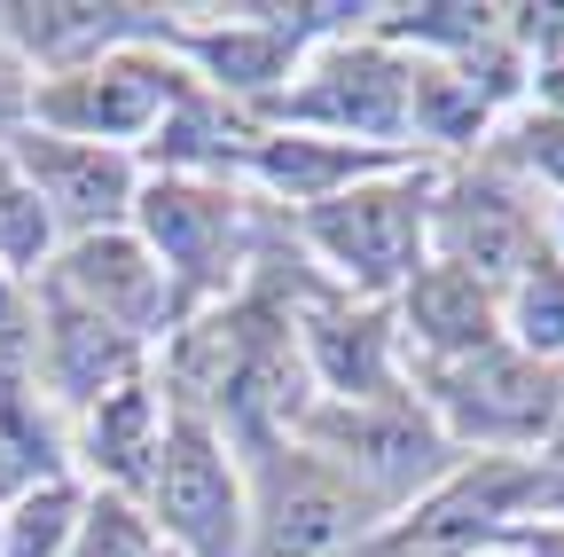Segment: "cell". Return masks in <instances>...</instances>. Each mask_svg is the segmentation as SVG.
<instances>
[{
  "label": "cell",
  "instance_id": "obj_1",
  "mask_svg": "<svg viewBox=\"0 0 564 557\" xmlns=\"http://www.w3.org/2000/svg\"><path fill=\"white\" fill-rule=\"evenodd\" d=\"M299 440L369 511H392V503H408V495H423V486L447 479V432L423 408H408V400H329V408H306Z\"/></svg>",
  "mask_w": 564,
  "mask_h": 557
},
{
  "label": "cell",
  "instance_id": "obj_2",
  "mask_svg": "<svg viewBox=\"0 0 564 557\" xmlns=\"http://www.w3.org/2000/svg\"><path fill=\"white\" fill-rule=\"evenodd\" d=\"M423 385H432V408L455 440H486V448H525L556 432L564 408V377L518 345H478L463 362H423Z\"/></svg>",
  "mask_w": 564,
  "mask_h": 557
},
{
  "label": "cell",
  "instance_id": "obj_3",
  "mask_svg": "<svg viewBox=\"0 0 564 557\" xmlns=\"http://www.w3.org/2000/svg\"><path fill=\"white\" fill-rule=\"evenodd\" d=\"M181 79L165 72L158 55H141V47H118L102 63H79V72H55L32 87L24 118L32 133H55V142H133V133H158V118L173 110Z\"/></svg>",
  "mask_w": 564,
  "mask_h": 557
},
{
  "label": "cell",
  "instance_id": "obj_4",
  "mask_svg": "<svg viewBox=\"0 0 564 557\" xmlns=\"http://www.w3.org/2000/svg\"><path fill=\"white\" fill-rule=\"evenodd\" d=\"M150 511L181 542V557H236L243 542V486L228 463V440L204 416H173L150 471Z\"/></svg>",
  "mask_w": 564,
  "mask_h": 557
},
{
  "label": "cell",
  "instance_id": "obj_5",
  "mask_svg": "<svg viewBox=\"0 0 564 557\" xmlns=\"http://www.w3.org/2000/svg\"><path fill=\"white\" fill-rule=\"evenodd\" d=\"M423 221H432V204H423L415 181H392V189H345V196H322L306 204V244L345 275V283L361 291H392L415 275V251H423Z\"/></svg>",
  "mask_w": 564,
  "mask_h": 557
},
{
  "label": "cell",
  "instance_id": "obj_6",
  "mask_svg": "<svg viewBox=\"0 0 564 557\" xmlns=\"http://www.w3.org/2000/svg\"><path fill=\"white\" fill-rule=\"evenodd\" d=\"M47 291L70 299V307H87V314H102V322L126 330L133 345L158 338V330L173 322V307H181V299H173V275L150 259V244L126 236V228L79 236V244L47 267Z\"/></svg>",
  "mask_w": 564,
  "mask_h": 557
},
{
  "label": "cell",
  "instance_id": "obj_7",
  "mask_svg": "<svg viewBox=\"0 0 564 557\" xmlns=\"http://www.w3.org/2000/svg\"><path fill=\"white\" fill-rule=\"evenodd\" d=\"M9 158H17V173L32 181V196H40V213L55 221V228H70V244L79 236H110L118 228V213H133V165H126V150H95V142H55V133H9Z\"/></svg>",
  "mask_w": 564,
  "mask_h": 557
},
{
  "label": "cell",
  "instance_id": "obj_8",
  "mask_svg": "<svg viewBox=\"0 0 564 557\" xmlns=\"http://www.w3.org/2000/svg\"><path fill=\"white\" fill-rule=\"evenodd\" d=\"M361 526H369V503L352 495L322 456L274 448L267 495H259V549L251 557H329L345 542H361Z\"/></svg>",
  "mask_w": 564,
  "mask_h": 557
},
{
  "label": "cell",
  "instance_id": "obj_9",
  "mask_svg": "<svg viewBox=\"0 0 564 557\" xmlns=\"http://www.w3.org/2000/svg\"><path fill=\"white\" fill-rule=\"evenodd\" d=\"M133 221L150 259L173 275V299H196L228 275L236 251V196L228 189H204V181H158L133 196Z\"/></svg>",
  "mask_w": 564,
  "mask_h": 557
},
{
  "label": "cell",
  "instance_id": "obj_10",
  "mask_svg": "<svg viewBox=\"0 0 564 557\" xmlns=\"http://www.w3.org/2000/svg\"><path fill=\"white\" fill-rule=\"evenodd\" d=\"M408 79H415V63H400L384 47H337L282 110L337 126V133H369V150H384L408 133Z\"/></svg>",
  "mask_w": 564,
  "mask_h": 557
},
{
  "label": "cell",
  "instance_id": "obj_11",
  "mask_svg": "<svg viewBox=\"0 0 564 557\" xmlns=\"http://www.w3.org/2000/svg\"><path fill=\"white\" fill-rule=\"evenodd\" d=\"M423 228H440V244H447L440 267L470 275L478 291L486 283H518V275L541 259V228H533V213H525L502 181H463Z\"/></svg>",
  "mask_w": 564,
  "mask_h": 557
},
{
  "label": "cell",
  "instance_id": "obj_12",
  "mask_svg": "<svg viewBox=\"0 0 564 557\" xmlns=\"http://www.w3.org/2000/svg\"><path fill=\"white\" fill-rule=\"evenodd\" d=\"M165 32L150 9H0V47H9L17 63H40V72H79V63H102L133 40Z\"/></svg>",
  "mask_w": 564,
  "mask_h": 557
},
{
  "label": "cell",
  "instance_id": "obj_13",
  "mask_svg": "<svg viewBox=\"0 0 564 557\" xmlns=\"http://www.w3.org/2000/svg\"><path fill=\"white\" fill-rule=\"evenodd\" d=\"M32 362H40V377H47L55 400L95 408L110 385L133 377V338L110 330L102 314H87V307H70V299L47 291V330L32 322Z\"/></svg>",
  "mask_w": 564,
  "mask_h": 557
},
{
  "label": "cell",
  "instance_id": "obj_14",
  "mask_svg": "<svg viewBox=\"0 0 564 557\" xmlns=\"http://www.w3.org/2000/svg\"><path fill=\"white\" fill-rule=\"evenodd\" d=\"M306 362L337 400H392V330L377 307H322L306 322Z\"/></svg>",
  "mask_w": 564,
  "mask_h": 557
},
{
  "label": "cell",
  "instance_id": "obj_15",
  "mask_svg": "<svg viewBox=\"0 0 564 557\" xmlns=\"http://www.w3.org/2000/svg\"><path fill=\"white\" fill-rule=\"evenodd\" d=\"M408 338L423 362H463L494 345V299L455 267H415L408 275Z\"/></svg>",
  "mask_w": 564,
  "mask_h": 557
},
{
  "label": "cell",
  "instance_id": "obj_16",
  "mask_svg": "<svg viewBox=\"0 0 564 557\" xmlns=\"http://www.w3.org/2000/svg\"><path fill=\"white\" fill-rule=\"evenodd\" d=\"M158 440H165V416H158V393L141 385V377H126V385H110V393L95 400L87 456H95L102 479H118V486H150Z\"/></svg>",
  "mask_w": 564,
  "mask_h": 557
},
{
  "label": "cell",
  "instance_id": "obj_17",
  "mask_svg": "<svg viewBox=\"0 0 564 557\" xmlns=\"http://www.w3.org/2000/svg\"><path fill=\"white\" fill-rule=\"evenodd\" d=\"M251 165H259L274 189H291V204H322V196H345L352 173L384 165V150H345V142H259Z\"/></svg>",
  "mask_w": 564,
  "mask_h": 557
},
{
  "label": "cell",
  "instance_id": "obj_18",
  "mask_svg": "<svg viewBox=\"0 0 564 557\" xmlns=\"http://www.w3.org/2000/svg\"><path fill=\"white\" fill-rule=\"evenodd\" d=\"M299 32L282 24H228V32H196V55L212 63V79L236 87V95H259L282 79V63H291Z\"/></svg>",
  "mask_w": 564,
  "mask_h": 557
},
{
  "label": "cell",
  "instance_id": "obj_19",
  "mask_svg": "<svg viewBox=\"0 0 564 557\" xmlns=\"http://www.w3.org/2000/svg\"><path fill=\"white\" fill-rule=\"evenodd\" d=\"M47 251H55V221L40 213L32 181L17 173L9 142H0V275H9V283H17V275H40Z\"/></svg>",
  "mask_w": 564,
  "mask_h": 557
},
{
  "label": "cell",
  "instance_id": "obj_20",
  "mask_svg": "<svg viewBox=\"0 0 564 557\" xmlns=\"http://www.w3.org/2000/svg\"><path fill=\"white\" fill-rule=\"evenodd\" d=\"M79 534V495L63 479L17 495V518H0V557H63Z\"/></svg>",
  "mask_w": 564,
  "mask_h": 557
},
{
  "label": "cell",
  "instance_id": "obj_21",
  "mask_svg": "<svg viewBox=\"0 0 564 557\" xmlns=\"http://www.w3.org/2000/svg\"><path fill=\"white\" fill-rule=\"evenodd\" d=\"M510 322H518V354L533 362H556L564 354V267L556 259H533L518 283H510Z\"/></svg>",
  "mask_w": 564,
  "mask_h": 557
},
{
  "label": "cell",
  "instance_id": "obj_22",
  "mask_svg": "<svg viewBox=\"0 0 564 557\" xmlns=\"http://www.w3.org/2000/svg\"><path fill=\"white\" fill-rule=\"evenodd\" d=\"M63 557H158V542H150V526H141L118 495H102V503L79 518V534H70Z\"/></svg>",
  "mask_w": 564,
  "mask_h": 557
},
{
  "label": "cell",
  "instance_id": "obj_23",
  "mask_svg": "<svg viewBox=\"0 0 564 557\" xmlns=\"http://www.w3.org/2000/svg\"><path fill=\"white\" fill-rule=\"evenodd\" d=\"M518 158H525L533 173H549V181L564 189V110H556V118H533V126H525V150H518Z\"/></svg>",
  "mask_w": 564,
  "mask_h": 557
},
{
  "label": "cell",
  "instance_id": "obj_24",
  "mask_svg": "<svg viewBox=\"0 0 564 557\" xmlns=\"http://www.w3.org/2000/svg\"><path fill=\"white\" fill-rule=\"evenodd\" d=\"M24 103H32V87H24V63L0 47V142L17 133V118H24Z\"/></svg>",
  "mask_w": 564,
  "mask_h": 557
},
{
  "label": "cell",
  "instance_id": "obj_25",
  "mask_svg": "<svg viewBox=\"0 0 564 557\" xmlns=\"http://www.w3.org/2000/svg\"><path fill=\"white\" fill-rule=\"evenodd\" d=\"M525 557H564V526H541V534H518Z\"/></svg>",
  "mask_w": 564,
  "mask_h": 557
},
{
  "label": "cell",
  "instance_id": "obj_26",
  "mask_svg": "<svg viewBox=\"0 0 564 557\" xmlns=\"http://www.w3.org/2000/svg\"><path fill=\"white\" fill-rule=\"evenodd\" d=\"M556 244H564V213H556ZM556 267H564V259H556Z\"/></svg>",
  "mask_w": 564,
  "mask_h": 557
}]
</instances>
